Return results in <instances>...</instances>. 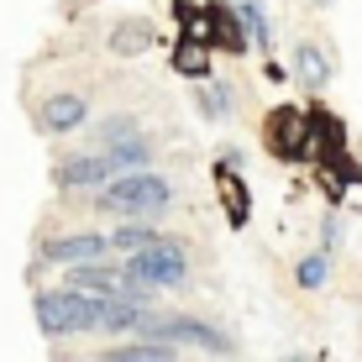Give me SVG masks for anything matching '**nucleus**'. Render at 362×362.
I'll use <instances>...</instances> for the list:
<instances>
[{
	"instance_id": "nucleus-17",
	"label": "nucleus",
	"mask_w": 362,
	"mask_h": 362,
	"mask_svg": "<svg viewBox=\"0 0 362 362\" xmlns=\"http://www.w3.org/2000/svg\"><path fill=\"white\" fill-rule=\"evenodd\" d=\"M199 105H205L210 121L231 116V90H226V84H205V90H199Z\"/></svg>"
},
{
	"instance_id": "nucleus-1",
	"label": "nucleus",
	"mask_w": 362,
	"mask_h": 362,
	"mask_svg": "<svg viewBox=\"0 0 362 362\" xmlns=\"http://www.w3.org/2000/svg\"><path fill=\"white\" fill-rule=\"evenodd\" d=\"M37 305V326L42 336H79V331H100V294L79 289V284H64V289H42L32 299Z\"/></svg>"
},
{
	"instance_id": "nucleus-13",
	"label": "nucleus",
	"mask_w": 362,
	"mask_h": 362,
	"mask_svg": "<svg viewBox=\"0 0 362 362\" xmlns=\"http://www.w3.org/2000/svg\"><path fill=\"white\" fill-rule=\"evenodd\" d=\"M105 357H110V362H168L173 346L158 341V336H147V341H136V346H110Z\"/></svg>"
},
{
	"instance_id": "nucleus-19",
	"label": "nucleus",
	"mask_w": 362,
	"mask_h": 362,
	"mask_svg": "<svg viewBox=\"0 0 362 362\" xmlns=\"http://www.w3.org/2000/svg\"><path fill=\"white\" fill-rule=\"evenodd\" d=\"M179 69H184V74H199V69H205V53L184 42V53H179Z\"/></svg>"
},
{
	"instance_id": "nucleus-5",
	"label": "nucleus",
	"mask_w": 362,
	"mask_h": 362,
	"mask_svg": "<svg viewBox=\"0 0 362 362\" xmlns=\"http://www.w3.org/2000/svg\"><path fill=\"white\" fill-rule=\"evenodd\" d=\"M263 142H268V153H279V158H305L310 142H315V121H310L305 110L279 105L268 116V127H263Z\"/></svg>"
},
{
	"instance_id": "nucleus-9",
	"label": "nucleus",
	"mask_w": 362,
	"mask_h": 362,
	"mask_svg": "<svg viewBox=\"0 0 362 362\" xmlns=\"http://www.w3.org/2000/svg\"><path fill=\"white\" fill-rule=\"evenodd\" d=\"M294 74H299V84H305V90H326V79H331V58L320 53L315 42H305V47H294Z\"/></svg>"
},
{
	"instance_id": "nucleus-18",
	"label": "nucleus",
	"mask_w": 362,
	"mask_h": 362,
	"mask_svg": "<svg viewBox=\"0 0 362 362\" xmlns=\"http://www.w3.org/2000/svg\"><path fill=\"white\" fill-rule=\"evenodd\" d=\"M132 136H142L132 116H110L105 127H100V142H105V147H116V142H132Z\"/></svg>"
},
{
	"instance_id": "nucleus-6",
	"label": "nucleus",
	"mask_w": 362,
	"mask_h": 362,
	"mask_svg": "<svg viewBox=\"0 0 362 362\" xmlns=\"http://www.w3.org/2000/svg\"><path fill=\"white\" fill-rule=\"evenodd\" d=\"M110 236H100V231H79V236H53V242L42 247V257L37 263L42 268H79V263H105V252H110Z\"/></svg>"
},
{
	"instance_id": "nucleus-12",
	"label": "nucleus",
	"mask_w": 362,
	"mask_h": 362,
	"mask_svg": "<svg viewBox=\"0 0 362 362\" xmlns=\"http://www.w3.org/2000/svg\"><path fill=\"white\" fill-rule=\"evenodd\" d=\"M231 163H236V158H231ZM231 163H221V173H216V184H221V205H226L231 226H247V189H242V179L231 173Z\"/></svg>"
},
{
	"instance_id": "nucleus-11",
	"label": "nucleus",
	"mask_w": 362,
	"mask_h": 362,
	"mask_svg": "<svg viewBox=\"0 0 362 362\" xmlns=\"http://www.w3.org/2000/svg\"><path fill=\"white\" fill-rule=\"evenodd\" d=\"M147 47H153V27H147V21H116V27H110V53L136 58V53H147Z\"/></svg>"
},
{
	"instance_id": "nucleus-3",
	"label": "nucleus",
	"mask_w": 362,
	"mask_h": 362,
	"mask_svg": "<svg viewBox=\"0 0 362 362\" xmlns=\"http://www.w3.org/2000/svg\"><path fill=\"white\" fill-rule=\"evenodd\" d=\"M136 336H158V341H184V346H199V352H210V357H231V352H236V341H231L226 331L205 326V320H189V315H153V310H147L142 326H136Z\"/></svg>"
},
{
	"instance_id": "nucleus-16",
	"label": "nucleus",
	"mask_w": 362,
	"mask_h": 362,
	"mask_svg": "<svg viewBox=\"0 0 362 362\" xmlns=\"http://www.w3.org/2000/svg\"><path fill=\"white\" fill-rule=\"evenodd\" d=\"M326 273H331V263H326V252H310L305 263H299V289H320V284H326Z\"/></svg>"
},
{
	"instance_id": "nucleus-2",
	"label": "nucleus",
	"mask_w": 362,
	"mask_h": 362,
	"mask_svg": "<svg viewBox=\"0 0 362 362\" xmlns=\"http://www.w3.org/2000/svg\"><path fill=\"white\" fill-rule=\"evenodd\" d=\"M173 189L158 173H121L116 184H100V210L105 216H163Z\"/></svg>"
},
{
	"instance_id": "nucleus-20",
	"label": "nucleus",
	"mask_w": 362,
	"mask_h": 362,
	"mask_svg": "<svg viewBox=\"0 0 362 362\" xmlns=\"http://www.w3.org/2000/svg\"><path fill=\"white\" fill-rule=\"evenodd\" d=\"M315 6H331V0H315Z\"/></svg>"
},
{
	"instance_id": "nucleus-14",
	"label": "nucleus",
	"mask_w": 362,
	"mask_h": 362,
	"mask_svg": "<svg viewBox=\"0 0 362 362\" xmlns=\"http://www.w3.org/2000/svg\"><path fill=\"white\" fill-rule=\"evenodd\" d=\"M110 242L127 247V252H136V247H153V242H163V236H158V226H142V221H132V226H121Z\"/></svg>"
},
{
	"instance_id": "nucleus-15",
	"label": "nucleus",
	"mask_w": 362,
	"mask_h": 362,
	"mask_svg": "<svg viewBox=\"0 0 362 362\" xmlns=\"http://www.w3.org/2000/svg\"><path fill=\"white\" fill-rule=\"evenodd\" d=\"M236 6H242V16H247V32H252V42H257V47H273V32H268L263 6H257V0H236Z\"/></svg>"
},
{
	"instance_id": "nucleus-8",
	"label": "nucleus",
	"mask_w": 362,
	"mask_h": 362,
	"mask_svg": "<svg viewBox=\"0 0 362 362\" xmlns=\"http://www.w3.org/2000/svg\"><path fill=\"white\" fill-rule=\"evenodd\" d=\"M105 173H127L110 153H95V158H69V163L53 168V179L64 189H90V184H105Z\"/></svg>"
},
{
	"instance_id": "nucleus-7",
	"label": "nucleus",
	"mask_w": 362,
	"mask_h": 362,
	"mask_svg": "<svg viewBox=\"0 0 362 362\" xmlns=\"http://www.w3.org/2000/svg\"><path fill=\"white\" fill-rule=\"evenodd\" d=\"M84 110H90V100L79 90H58V95H47L42 105H37V127L47 136H64V132H74L84 121Z\"/></svg>"
},
{
	"instance_id": "nucleus-4",
	"label": "nucleus",
	"mask_w": 362,
	"mask_h": 362,
	"mask_svg": "<svg viewBox=\"0 0 362 362\" xmlns=\"http://www.w3.org/2000/svg\"><path fill=\"white\" fill-rule=\"evenodd\" d=\"M127 268L147 284V289H173V284L189 279V257H184V247H173L168 236L153 242V247H136V252L127 257Z\"/></svg>"
},
{
	"instance_id": "nucleus-10",
	"label": "nucleus",
	"mask_w": 362,
	"mask_h": 362,
	"mask_svg": "<svg viewBox=\"0 0 362 362\" xmlns=\"http://www.w3.org/2000/svg\"><path fill=\"white\" fill-rule=\"evenodd\" d=\"M242 11V6H236ZM236 11H226V6H210V42L216 47H231V53H247V37H242V21H236Z\"/></svg>"
}]
</instances>
